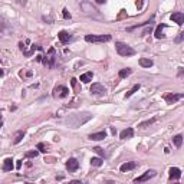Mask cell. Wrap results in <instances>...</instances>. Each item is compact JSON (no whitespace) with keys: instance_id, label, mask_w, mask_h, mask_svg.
<instances>
[{"instance_id":"cell-1","label":"cell","mask_w":184,"mask_h":184,"mask_svg":"<svg viewBox=\"0 0 184 184\" xmlns=\"http://www.w3.org/2000/svg\"><path fill=\"white\" fill-rule=\"evenodd\" d=\"M92 118V115L89 112H84V114H75V115H70L68 119H66V124L72 128H78L81 127L82 124H85L86 121H89Z\"/></svg>"},{"instance_id":"cell-2","label":"cell","mask_w":184,"mask_h":184,"mask_svg":"<svg viewBox=\"0 0 184 184\" xmlns=\"http://www.w3.org/2000/svg\"><path fill=\"white\" fill-rule=\"evenodd\" d=\"M115 49H116L118 55H121V56H134L135 55V49H132L131 46L124 43V42H115Z\"/></svg>"},{"instance_id":"cell-3","label":"cell","mask_w":184,"mask_h":184,"mask_svg":"<svg viewBox=\"0 0 184 184\" xmlns=\"http://www.w3.org/2000/svg\"><path fill=\"white\" fill-rule=\"evenodd\" d=\"M85 40L89 43H104L111 40V35H86Z\"/></svg>"},{"instance_id":"cell-4","label":"cell","mask_w":184,"mask_h":184,"mask_svg":"<svg viewBox=\"0 0 184 184\" xmlns=\"http://www.w3.org/2000/svg\"><path fill=\"white\" fill-rule=\"evenodd\" d=\"M55 61H56V50H55V47H50L47 50V55L43 58L42 62H43V65L47 66V68H53L55 66Z\"/></svg>"},{"instance_id":"cell-5","label":"cell","mask_w":184,"mask_h":184,"mask_svg":"<svg viewBox=\"0 0 184 184\" xmlns=\"http://www.w3.org/2000/svg\"><path fill=\"white\" fill-rule=\"evenodd\" d=\"M68 95H69V89L66 86H63V85H58L52 91V96L55 99H62V98H66Z\"/></svg>"},{"instance_id":"cell-6","label":"cell","mask_w":184,"mask_h":184,"mask_svg":"<svg viewBox=\"0 0 184 184\" xmlns=\"http://www.w3.org/2000/svg\"><path fill=\"white\" fill-rule=\"evenodd\" d=\"M81 7H82V10H84V13L85 15H88V16H92V17H101V15L98 13V10L92 6L91 3H88V1H84L82 4H81Z\"/></svg>"},{"instance_id":"cell-7","label":"cell","mask_w":184,"mask_h":184,"mask_svg":"<svg viewBox=\"0 0 184 184\" xmlns=\"http://www.w3.org/2000/svg\"><path fill=\"white\" fill-rule=\"evenodd\" d=\"M89 92H91L92 95H95V96H102V95L107 93V88L102 84H92Z\"/></svg>"},{"instance_id":"cell-8","label":"cell","mask_w":184,"mask_h":184,"mask_svg":"<svg viewBox=\"0 0 184 184\" xmlns=\"http://www.w3.org/2000/svg\"><path fill=\"white\" fill-rule=\"evenodd\" d=\"M155 174H157L155 170H147L142 176H139V177H137V178L134 180V183H144V181H148L150 178L155 177Z\"/></svg>"},{"instance_id":"cell-9","label":"cell","mask_w":184,"mask_h":184,"mask_svg":"<svg viewBox=\"0 0 184 184\" xmlns=\"http://www.w3.org/2000/svg\"><path fill=\"white\" fill-rule=\"evenodd\" d=\"M183 98H184V93H167L164 96V99H165L167 104H176L177 101H180Z\"/></svg>"},{"instance_id":"cell-10","label":"cell","mask_w":184,"mask_h":184,"mask_svg":"<svg viewBox=\"0 0 184 184\" xmlns=\"http://www.w3.org/2000/svg\"><path fill=\"white\" fill-rule=\"evenodd\" d=\"M170 19L174 23H177L178 26H181L184 23V13H181V12H174V13H171Z\"/></svg>"},{"instance_id":"cell-11","label":"cell","mask_w":184,"mask_h":184,"mask_svg":"<svg viewBox=\"0 0 184 184\" xmlns=\"http://www.w3.org/2000/svg\"><path fill=\"white\" fill-rule=\"evenodd\" d=\"M168 173H170V180L177 181V180L181 178V170L177 168V167H171V168L168 170Z\"/></svg>"},{"instance_id":"cell-12","label":"cell","mask_w":184,"mask_h":184,"mask_svg":"<svg viewBox=\"0 0 184 184\" xmlns=\"http://www.w3.org/2000/svg\"><path fill=\"white\" fill-rule=\"evenodd\" d=\"M66 168L69 170V173H75V171L79 168V162H78V160L69 158V160L66 161Z\"/></svg>"},{"instance_id":"cell-13","label":"cell","mask_w":184,"mask_h":184,"mask_svg":"<svg viewBox=\"0 0 184 184\" xmlns=\"http://www.w3.org/2000/svg\"><path fill=\"white\" fill-rule=\"evenodd\" d=\"M58 38H59V40H61V43L62 45H65V43H68L69 40L72 39V36L69 35L66 30H61L59 33H58Z\"/></svg>"},{"instance_id":"cell-14","label":"cell","mask_w":184,"mask_h":184,"mask_svg":"<svg viewBox=\"0 0 184 184\" xmlns=\"http://www.w3.org/2000/svg\"><path fill=\"white\" fill-rule=\"evenodd\" d=\"M137 167V164L134 162V161H128V162H124L121 167H119V170H121V173H127V171H130V170H134Z\"/></svg>"},{"instance_id":"cell-15","label":"cell","mask_w":184,"mask_h":184,"mask_svg":"<svg viewBox=\"0 0 184 184\" xmlns=\"http://www.w3.org/2000/svg\"><path fill=\"white\" fill-rule=\"evenodd\" d=\"M107 137V131H99V132H95V134H89L88 138L92 139V141H101Z\"/></svg>"},{"instance_id":"cell-16","label":"cell","mask_w":184,"mask_h":184,"mask_svg":"<svg viewBox=\"0 0 184 184\" xmlns=\"http://www.w3.org/2000/svg\"><path fill=\"white\" fill-rule=\"evenodd\" d=\"M132 137H134V130L132 128H127V130L121 131V134H119L121 139H128V138H132Z\"/></svg>"},{"instance_id":"cell-17","label":"cell","mask_w":184,"mask_h":184,"mask_svg":"<svg viewBox=\"0 0 184 184\" xmlns=\"http://www.w3.org/2000/svg\"><path fill=\"white\" fill-rule=\"evenodd\" d=\"M13 168H15V165H13V160L12 158H6L3 161V171H12Z\"/></svg>"},{"instance_id":"cell-18","label":"cell","mask_w":184,"mask_h":184,"mask_svg":"<svg viewBox=\"0 0 184 184\" xmlns=\"http://www.w3.org/2000/svg\"><path fill=\"white\" fill-rule=\"evenodd\" d=\"M165 27H167V24H165V23H161V24L157 26V29H155V38H157V39H162V38H164L162 30H164Z\"/></svg>"},{"instance_id":"cell-19","label":"cell","mask_w":184,"mask_h":184,"mask_svg":"<svg viewBox=\"0 0 184 184\" xmlns=\"http://www.w3.org/2000/svg\"><path fill=\"white\" fill-rule=\"evenodd\" d=\"M92 78H93V73H92V72H85V73L81 75L79 81H82L84 84H88V82H91L92 81Z\"/></svg>"},{"instance_id":"cell-20","label":"cell","mask_w":184,"mask_h":184,"mask_svg":"<svg viewBox=\"0 0 184 184\" xmlns=\"http://www.w3.org/2000/svg\"><path fill=\"white\" fill-rule=\"evenodd\" d=\"M155 121H157V118L154 116V118H151V119H147V121H142V122H139V124H138V127H139V128H147V127H151V125H153Z\"/></svg>"},{"instance_id":"cell-21","label":"cell","mask_w":184,"mask_h":184,"mask_svg":"<svg viewBox=\"0 0 184 184\" xmlns=\"http://www.w3.org/2000/svg\"><path fill=\"white\" fill-rule=\"evenodd\" d=\"M132 73V69L131 68H124L119 70V73H118V76L121 78V79H124V78H127V76H130Z\"/></svg>"},{"instance_id":"cell-22","label":"cell","mask_w":184,"mask_h":184,"mask_svg":"<svg viewBox=\"0 0 184 184\" xmlns=\"http://www.w3.org/2000/svg\"><path fill=\"white\" fill-rule=\"evenodd\" d=\"M153 61L151 59H147V58H141L139 59V65L142 66V68H150V66H153Z\"/></svg>"},{"instance_id":"cell-23","label":"cell","mask_w":184,"mask_h":184,"mask_svg":"<svg viewBox=\"0 0 184 184\" xmlns=\"http://www.w3.org/2000/svg\"><path fill=\"white\" fill-rule=\"evenodd\" d=\"M102 164H104L102 157H93V158H91V165L92 167H101Z\"/></svg>"},{"instance_id":"cell-24","label":"cell","mask_w":184,"mask_h":184,"mask_svg":"<svg viewBox=\"0 0 184 184\" xmlns=\"http://www.w3.org/2000/svg\"><path fill=\"white\" fill-rule=\"evenodd\" d=\"M139 88H141V85H139V84H135V85H134V86H132L130 91L125 93V99H127V98H130V96H132V95H134V93H135V92H137Z\"/></svg>"},{"instance_id":"cell-25","label":"cell","mask_w":184,"mask_h":184,"mask_svg":"<svg viewBox=\"0 0 184 184\" xmlns=\"http://www.w3.org/2000/svg\"><path fill=\"white\" fill-rule=\"evenodd\" d=\"M173 142H174V145H176L177 148H180V147H181V144H183V135H181V134L176 135V137L173 138Z\"/></svg>"},{"instance_id":"cell-26","label":"cell","mask_w":184,"mask_h":184,"mask_svg":"<svg viewBox=\"0 0 184 184\" xmlns=\"http://www.w3.org/2000/svg\"><path fill=\"white\" fill-rule=\"evenodd\" d=\"M23 137H24V131H17L15 134V144H19L23 139Z\"/></svg>"},{"instance_id":"cell-27","label":"cell","mask_w":184,"mask_h":184,"mask_svg":"<svg viewBox=\"0 0 184 184\" xmlns=\"http://www.w3.org/2000/svg\"><path fill=\"white\" fill-rule=\"evenodd\" d=\"M24 155H26L27 158H36V157L39 155V151H36V150H33V151H27Z\"/></svg>"},{"instance_id":"cell-28","label":"cell","mask_w":184,"mask_h":184,"mask_svg":"<svg viewBox=\"0 0 184 184\" xmlns=\"http://www.w3.org/2000/svg\"><path fill=\"white\" fill-rule=\"evenodd\" d=\"M93 151H95L99 157H102V158L105 157V151H104V148H101V147H95V148H93Z\"/></svg>"},{"instance_id":"cell-29","label":"cell","mask_w":184,"mask_h":184,"mask_svg":"<svg viewBox=\"0 0 184 184\" xmlns=\"http://www.w3.org/2000/svg\"><path fill=\"white\" fill-rule=\"evenodd\" d=\"M36 148H38L40 153H46V151H47V145H46V144H43V142H39Z\"/></svg>"},{"instance_id":"cell-30","label":"cell","mask_w":184,"mask_h":184,"mask_svg":"<svg viewBox=\"0 0 184 184\" xmlns=\"http://www.w3.org/2000/svg\"><path fill=\"white\" fill-rule=\"evenodd\" d=\"M183 40H184V32H180V33H178V35L176 36L174 42H176V43H181Z\"/></svg>"},{"instance_id":"cell-31","label":"cell","mask_w":184,"mask_h":184,"mask_svg":"<svg viewBox=\"0 0 184 184\" xmlns=\"http://www.w3.org/2000/svg\"><path fill=\"white\" fill-rule=\"evenodd\" d=\"M62 16H63V19H70V17H72V15L69 13L68 9H63V10H62Z\"/></svg>"},{"instance_id":"cell-32","label":"cell","mask_w":184,"mask_h":184,"mask_svg":"<svg viewBox=\"0 0 184 184\" xmlns=\"http://www.w3.org/2000/svg\"><path fill=\"white\" fill-rule=\"evenodd\" d=\"M20 167H22V160H19L17 162H16V168H17V170H20Z\"/></svg>"},{"instance_id":"cell-33","label":"cell","mask_w":184,"mask_h":184,"mask_svg":"<svg viewBox=\"0 0 184 184\" xmlns=\"http://www.w3.org/2000/svg\"><path fill=\"white\" fill-rule=\"evenodd\" d=\"M137 6H138V9L142 7V0H137Z\"/></svg>"},{"instance_id":"cell-34","label":"cell","mask_w":184,"mask_h":184,"mask_svg":"<svg viewBox=\"0 0 184 184\" xmlns=\"http://www.w3.org/2000/svg\"><path fill=\"white\" fill-rule=\"evenodd\" d=\"M95 3H98V4H104V3H107V0H95Z\"/></svg>"}]
</instances>
